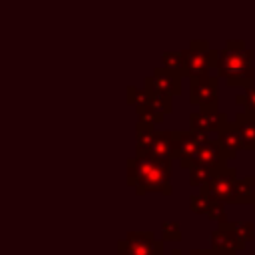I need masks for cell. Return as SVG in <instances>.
I'll return each mask as SVG.
<instances>
[{"label":"cell","instance_id":"cell-1","mask_svg":"<svg viewBox=\"0 0 255 255\" xmlns=\"http://www.w3.org/2000/svg\"><path fill=\"white\" fill-rule=\"evenodd\" d=\"M253 50H233L223 48L219 52L217 60V76L229 86V88H249L253 86Z\"/></svg>","mask_w":255,"mask_h":255},{"label":"cell","instance_id":"cell-2","mask_svg":"<svg viewBox=\"0 0 255 255\" xmlns=\"http://www.w3.org/2000/svg\"><path fill=\"white\" fill-rule=\"evenodd\" d=\"M171 163L173 161H163L149 155L137 157V185H135V193L143 195V193H163V195H171L173 187L169 183L171 179Z\"/></svg>","mask_w":255,"mask_h":255},{"label":"cell","instance_id":"cell-3","mask_svg":"<svg viewBox=\"0 0 255 255\" xmlns=\"http://www.w3.org/2000/svg\"><path fill=\"white\" fill-rule=\"evenodd\" d=\"M219 50H213L207 40H193L189 42V48L183 50V76L195 78L201 74H209L211 70H217Z\"/></svg>","mask_w":255,"mask_h":255},{"label":"cell","instance_id":"cell-4","mask_svg":"<svg viewBox=\"0 0 255 255\" xmlns=\"http://www.w3.org/2000/svg\"><path fill=\"white\" fill-rule=\"evenodd\" d=\"M237 171L233 167H221L213 173V177L199 187L203 195H207L213 201L221 203H235V191H237Z\"/></svg>","mask_w":255,"mask_h":255},{"label":"cell","instance_id":"cell-5","mask_svg":"<svg viewBox=\"0 0 255 255\" xmlns=\"http://www.w3.org/2000/svg\"><path fill=\"white\" fill-rule=\"evenodd\" d=\"M189 104L203 112H217V78L211 74L189 78Z\"/></svg>","mask_w":255,"mask_h":255},{"label":"cell","instance_id":"cell-6","mask_svg":"<svg viewBox=\"0 0 255 255\" xmlns=\"http://www.w3.org/2000/svg\"><path fill=\"white\" fill-rule=\"evenodd\" d=\"M209 137L201 131H173V147H175V159H179V165L183 169H189L195 161V155Z\"/></svg>","mask_w":255,"mask_h":255},{"label":"cell","instance_id":"cell-7","mask_svg":"<svg viewBox=\"0 0 255 255\" xmlns=\"http://www.w3.org/2000/svg\"><path fill=\"white\" fill-rule=\"evenodd\" d=\"M118 247L129 255H163V239H157L153 231H129Z\"/></svg>","mask_w":255,"mask_h":255},{"label":"cell","instance_id":"cell-8","mask_svg":"<svg viewBox=\"0 0 255 255\" xmlns=\"http://www.w3.org/2000/svg\"><path fill=\"white\" fill-rule=\"evenodd\" d=\"M211 247L221 255H237L245 247V241L237 235L233 223L227 221V223H219L217 229L211 231Z\"/></svg>","mask_w":255,"mask_h":255},{"label":"cell","instance_id":"cell-9","mask_svg":"<svg viewBox=\"0 0 255 255\" xmlns=\"http://www.w3.org/2000/svg\"><path fill=\"white\" fill-rule=\"evenodd\" d=\"M227 116L223 112H191L189 114V129L191 131H201V133H217L225 124H227Z\"/></svg>","mask_w":255,"mask_h":255},{"label":"cell","instance_id":"cell-10","mask_svg":"<svg viewBox=\"0 0 255 255\" xmlns=\"http://www.w3.org/2000/svg\"><path fill=\"white\" fill-rule=\"evenodd\" d=\"M227 159L229 157H227V151L223 149V145L217 139H207L205 143H201L193 163H201V165L217 171L221 167H227Z\"/></svg>","mask_w":255,"mask_h":255},{"label":"cell","instance_id":"cell-11","mask_svg":"<svg viewBox=\"0 0 255 255\" xmlns=\"http://www.w3.org/2000/svg\"><path fill=\"white\" fill-rule=\"evenodd\" d=\"M185 76L181 72H175V70H169L165 66L161 68H155L153 74H151V80H153V86L169 96H179L181 94V80Z\"/></svg>","mask_w":255,"mask_h":255},{"label":"cell","instance_id":"cell-12","mask_svg":"<svg viewBox=\"0 0 255 255\" xmlns=\"http://www.w3.org/2000/svg\"><path fill=\"white\" fill-rule=\"evenodd\" d=\"M217 141L223 145V149L227 151V157L233 159L237 155L239 149H243L241 143V133L237 128V122H227L219 131H217Z\"/></svg>","mask_w":255,"mask_h":255},{"label":"cell","instance_id":"cell-13","mask_svg":"<svg viewBox=\"0 0 255 255\" xmlns=\"http://www.w3.org/2000/svg\"><path fill=\"white\" fill-rule=\"evenodd\" d=\"M151 155L163 161H173L175 159V147H173V131L165 129H155L153 143H151Z\"/></svg>","mask_w":255,"mask_h":255},{"label":"cell","instance_id":"cell-14","mask_svg":"<svg viewBox=\"0 0 255 255\" xmlns=\"http://www.w3.org/2000/svg\"><path fill=\"white\" fill-rule=\"evenodd\" d=\"M235 122H237L239 133H241L243 149L255 151V116L251 112L243 110V112H237L235 114Z\"/></svg>","mask_w":255,"mask_h":255},{"label":"cell","instance_id":"cell-15","mask_svg":"<svg viewBox=\"0 0 255 255\" xmlns=\"http://www.w3.org/2000/svg\"><path fill=\"white\" fill-rule=\"evenodd\" d=\"M155 135V126L147 124L143 120H137L135 124V157H143L151 153V143Z\"/></svg>","mask_w":255,"mask_h":255},{"label":"cell","instance_id":"cell-16","mask_svg":"<svg viewBox=\"0 0 255 255\" xmlns=\"http://www.w3.org/2000/svg\"><path fill=\"white\" fill-rule=\"evenodd\" d=\"M135 114H137V120H143L147 124H153V126H159L163 122V118L167 116L165 110L161 106H157L155 102L147 100L143 104H137L135 106Z\"/></svg>","mask_w":255,"mask_h":255},{"label":"cell","instance_id":"cell-17","mask_svg":"<svg viewBox=\"0 0 255 255\" xmlns=\"http://www.w3.org/2000/svg\"><path fill=\"white\" fill-rule=\"evenodd\" d=\"M143 88H145V92H147V98H149L151 102H155L157 106H161V108L165 110V114H169V112L173 110V96H169V94L157 90V88L153 86L151 76H147V78L143 80Z\"/></svg>","mask_w":255,"mask_h":255},{"label":"cell","instance_id":"cell-18","mask_svg":"<svg viewBox=\"0 0 255 255\" xmlns=\"http://www.w3.org/2000/svg\"><path fill=\"white\" fill-rule=\"evenodd\" d=\"M253 199H255V175L241 177L237 181L235 203H239V205H253Z\"/></svg>","mask_w":255,"mask_h":255},{"label":"cell","instance_id":"cell-19","mask_svg":"<svg viewBox=\"0 0 255 255\" xmlns=\"http://www.w3.org/2000/svg\"><path fill=\"white\" fill-rule=\"evenodd\" d=\"M213 173H215V169L205 167L201 163H193L189 167V185L191 187H201V185H205L213 177Z\"/></svg>","mask_w":255,"mask_h":255},{"label":"cell","instance_id":"cell-20","mask_svg":"<svg viewBox=\"0 0 255 255\" xmlns=\"http://www.w3.org/2000/svg\"><path fill=\"white\" fill-rule=\"evenodd\" d=\"M213 203H215V201L209 199L207 195H203L201 191L189 195V207H191V211H195V213H207Z\"/></svg>","mask_w":255,"mask_h":255},{"label":"cell","instance_id":"cell-21","mask_svg":"<svg viewBox=\"0 0 255 255\" xmlns=\"http://www.w3.org/2000/svg\"><path fill=\"white\" fill-rule=\"evenodd\" d=\"M235 104L255 116V86H249L243 90V94L235 96Z\"/></svg>","mask_w":255,"mask_h":255},{"label":"cell","instance_id":"cell-22","mask_svg":"<svg viewBox=\"0 0 255 255\" xmlns=\"http://www.w3.org/2000/svg\"><path fill=\"white\" fill-rule=\"evenodd\" d=\"M161 64L169 70H175V72L183 74V50L181 52H165L161 56Z\"/></svg>","mask_w":255,"mask_h":255},{"label":"cell","instance_id":"cell-23","mask_svg":"<svg viewBox=\"0 0 255 255\" xmlns=\"http://www.w3.org/2000/svg\"><path fill=\"white\" fill-rule=\"evenodd\" d=\"M161 239L163 241H181L179 221H163L161 223Z\"/></svg>","mask_w":255,"mask_h":255},{"label":"cell","instance_id":"cell-24","mask_svg":"<svg viewBox=\"0 0 255 255\" xmlns=\"http://www.w3.org/2000/svg\"><path fill=\"white\" fill-rule=\"evenodd\" d=\"M147 100H149V98H147L145 88H137V86H128V88H126V102L131 104L133 108H135L137 104L147 102Z\"/></svg>","mask_w":255,"mask_h":255},{"label":"cell","instance_id":"cell-25","mask_svg":"<svg viewBox=\"0 0 255 255\" xmlns=\"http://www.w3.org/2000/svg\"><path fill=\"white\" fill-rule=\"evenodd\" d=\"M231 223H233V229L237 231V235H239L245 243L253 241V237H255V227H253L251 221H231Z\"/></svg>","mask_w":255,"mask_h":255},{"label":"cell","instance_id":"cell-26","mask_svg":"<svg viewBox=\"0 0 255 255\" xmlns=\"http://www.w3.org/2000/svg\"><path fill=\"white\" fill-rule=\"evenodd\" d=\"M205 215H207L211 221H215L217 225L229 221V219H227V211H225V203H221V201H215V203L209 207V211H207Z\"/></svg>","mask_w":255,"mask_h":255},{"label":"cell","instance_id":"cell-27","mask_svg":"<svg viewBox=\"0 0 255 255\" xmlns=\"http://www.w3.org/2000/svg\"><path fill=\"white\" fill-rule=\"evenodd\" d=\"M137 177H139V171H137V157H129L126 161V183L129 187H135L137 185Z\"/></svg>","mask_w":255,"mask_h":255},{"label":"cell","instance_id":"cell-28","mask_svg":"<svg viewBox=\"0 0 255 255\" xmlns=\"http://www.w3.org/2000/svg\"><path fill=\"white\" fill-rule=\"evenodd\" d=\"M171 255H183V253H181V249H177V247H173V249H171Z\"/></svg>","mask_w":255,"mask_h":255},{"label":"cell","instance_id":"cell-29","mask_svg":"<svg viewBox=\"0 0 255 255\" xmlns=\"http://www.w3.org/2000/svg\"><path fill=\"white\" fill-rule=\"evenodd\" d=\"M118 255H129L126 249H122V247H118Z\"/></svg>","mask_w":255,"mask_h":255},{"label":"cell","instance_id":"cell-30","mask_svg":"<svg viewBox=\"0 0 255 255\" xmlns=\"http://www.w3.org/2000/svg\"><path fill=\"white\" fill-rule=\"evenodd\" d=\"M251 207H253V211H255V199H253V205H251Z\"/></svg>","mask_w":255,"mask_h":255}]
</instances>
